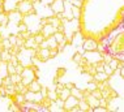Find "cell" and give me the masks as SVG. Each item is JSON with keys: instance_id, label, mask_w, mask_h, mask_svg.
Returning a JSON list of instances; mask_svg holds the SVG:
<instances>
[{"instance_id": "cell-1", "label": "cell", "mask_w": 124, "mask_h": 112, "mask_svg": "<svg viewBox=\"0 0 124 112\" xmlns=\"http://www.w3.org/2000/svg\"><path fill=\"white\" fill-rule=\"evenodd\" d=\"M33 8H34V7H33V3L29 1V0H20L17 3V5H16V9H17L22 16H26Z\"/></svg>"}, {"instance_id": "cell-2", "label": "cell", "mask_w": 124, "mask_h": 112, "mask_svg": "<svg viewBox=\"0 0 124 112\" xmlns=\"http://www.w3.org/2000/svg\"><path fill=\"white\" fill-rule=\"evenodd\" d=\"M82 55H84V57H85L89 63H92V64L99 61V60H102V53L98 52L97 50H94V51H85Z\"/></svg>"}, {"instance_id": "cell-3", "label": "cell", "mask_w": 124, "mask_h": 112, "mask_svg": "<svg viewBox=\"0 0 124 112\" xmlns=\"http://www.w3.org/2000/svg\"><path fill=\"white\" fill-rule=\"evenodd\" d=\"M7 16H8V20H9V23H16L17 25L18 22H21L24 20V16L20 13L17 9H13V11H8L5 12Z\"/></svg>"}, {"instance_id": "cell-4", "label": "cell", "mask_w": 124, "mask_h": 112, "mask_svg": "<svg viewBox=\"0 0 124 112\" xmlns=\"http://www.w3.org/2000/svg\"><path fill=\"white\" fill-rule=\"evenodd\" d=\"M25 95V100L26 102H30V103H39L42 99V94L41 91H37V93H33V91H26V93L24 94Z\"/></svg>"}, {"instance_id": "cell-5", "label": "cell", "mask_w": 124, "mask_h": 112, "mask_svg": "<svg viewBox=\"0 0 124 112\" xmlns=\"http://www.w3.org/2000/svg\"><path fill=\"white\" fill-rule=\"evenodd\" d=\"M78 104V99L75 97H72V95H69L67 99L64 100V104H63V108H64V112H69L71 111V108L72 107H75Z\"/></svg>"}, {"instance_id": "cell-6", "label": "cell", "mask_w": 124, "mask_h": 112, "mask_svg": "<svg viewBox=\"0 0 124 112\" xmlns=\"http://www.w3.org/2000/svg\"><path fill=\"white\" fill-rule=\"evenodd\" d=\"M35 56L38 57V60L41 63H46L50 60V48H39L37 51Z\"/></svg>"}, {"instance_id": "cell-7", "label": "cell", "mask_w": 124, "mask_h": 112, "mask_svg": "<svg viewBox=\"0 0 124 112\" xmlns=\"http://www.w3.org/2000/svg\"><path fill=\"white\" fill-rule=\"evenodd\" d=\"M50 7H51L54 13H63V11H64V0H52Z\"/></svg>"}, {"instance_id": "cell-8", "label": "cell", "mask_w": 124, "mask_h": 112, "mask_svg": "<svg viewBox=\"0 0 124 112\" xmlns=\"http://www.w3.org/2000/svg\"><path fill=\"white\" fill-rule=\"evenodd\" d=\"M55 31H56V28H54L51 23H46V25H43L42 29H41V33L43 34L45 38H48V37L54 35V33H55Z\"/></svg>"}, {"instance_id": "cell-9", "label": "cell", "mask_w": 124, "mask_h": 112, "mask_svg": "<svg viewBox=\"0 0 124 112\" xmlns=\"http://www.w3.org/2000/svg\"><path fill=\"white\" fill-rule=\"evenodd\" d=\"M82 47L85 51H94L97 50V42L93 38H86V39H84Z\"/></svg>"}, {"instance_id": "cell-10", "label": "cell", "mask_w": 124, "mask_h": 112, "mask_svg": "<svg viewBox=\"0 0 124 112\" xmlns=\"http://www.w3.org/2000/svg\"><path fill=\"white\" fill-rule=\"evenodd\" d=\"M24 47H25V48H34V50H37V51L39 50V45H37V43H35V40H34V38H33V37H30V38L25 39Z\"/></svg>"}, {"instance_id": "cell-11", "label": "cell", "mask_w": 124, "mask_h": 112, "mask_svg": "<svg viewBox=\"0 0 124 112\" xmlns=\"http://www.w3.org/2000/svg\"><path fill=\"white\" fill-rule=\"evenodd\" d=\"M78 107L81 112H93V108L88 104V102L85 99H80L78 100Z\"/></svg>"}, {"instance_id": "cell-12", "label": "cell", "mask_w": 124, "mask_h": 112, "mask_svg": "<svg viewBox=\"0 0 124 112\" xmlns=\"http://www.w3.org/2000/svg\"><path fill=\"white\" fill-rule=\"evenodd\" d=\"M84 99H85L86 102H88V104L90 107L93 108V110H94L95 107H98L99 106V99H97V98H94L92 95V94H90V95H88L86 98H84Z\"/></svg>"}, {"instance_id": "cell-13", "label": "cell", "mask_w": 124, "mask_h": 112, "mask_svg": "<svg viewBox=\"0 0 124 112\" xmlns=\"http://www.w3.org/2000/svg\"><path fill=\"white\" fill-rule=\"evenodd\" d=\"M94 81H106V80H110V76H107V74L105 73V72H97L94 76Z\"/></svg>"}, {"instance_id": "cell-14", "label": "cell", "mask_w": 124, "mask_h": 112, "mask_svg": "<svg viewBox=\"0 0 124 112\" xmlns=\"http://www.w3.org/2000/svg\"><path fill=\"white\" fill-rule=\"evenodd\" d=\"M7 63L8 61L0 60V78H3V77H5V76H9L8 70H7Z\"/></svg>"}, {"instance_id": "cell-15", "label": "cell", "mask_w": 124, "mask_h": 112, "mask_svg": "<svg viewBox=\"0 0 124 112\" xmlns=\"http://www.w3.org/2000/svg\"><path fill=\"white\" fill-rule=\"evenodd\" d=\"M71 95L72 97H75V98H77V99H82V90L81 89H78L77 86H75V87H72L71 89Z\"/></svg>"}, {"instance_id": "cell-16", "label": "cell", "mask_w": 124, "mask_h": 112, "mask_svg": "<svg viewBox=\"0 0 124 112\" xmlns=\"http://www.w3.org/2000/svg\"><path fill=\"white\" fill-rule=\"evenodd\" d=\"M11 56H12V53L9 52V50H3L1 52H0V59H1L3 61H9V60H11Z\"/></svg>"}, {"instance_id": "cell-17", "label": "cell", "mask_w": 124, "mask_h": 112, "mask_svg": "<svg viewBox=\"0 0 124 112\" xmlns=\"http://www.w3.org/2000/svg\"><path fill=\"white\" fill-rule=\"evenodd\" d=\"M71 11H72L73 17H75V18H77V20L80 18V16H81V13H82L81 8H78V7H76V5H71Z\"/></svg>"}, {"instance_id": "cell-18", "label": "cell", "mask_w": 124, "mask_h": 112, "mask_svg": "<svg viewBox=\"0 0 124 112\" xmlns=\"http://www.w3.org/2000/svg\"><path fill=\"white\" fill-rule=\"evenodd\" d=\"M69 95H71V90L69 89H67V87H64V89H63L62 91H60V94H59V98L60 99H62L63 102H64L67 98H68Z\"/></svg>"}, {"instance_id": "cell-19", "label": "cell", "mask_w": 124, "mask_h": 112, "mask_svg": "<svg viewBox=\"0 0 124 112\" xmlns=\"http://www.w3.org/2000/svg\"><path fill=\"white\" fill-rule=\"evenodd\" d=\"M46 40H47L48 48H55V47H58V42H56V39L54 38V35L48 37V38H46Z\"/></svg>"}, {"instance_id": "cell-20", "label": "cell", "mask_w": 124, "mask_h": 112, "mask_svg": "<svg viewBox=\"0 0 124 112\" xmlns=\"http://www.w3.org/2000/svg\"><path fill=\"white\" fill-rule=\"evenodd\" d=\"M54 38L56 39L58 43H60V42H63V40H65V35L63 31H55L54 33Z\"/></svg>"}, {"instance_id": "cell-21", "label": "cell", "mask_w": 124, "mask_h": 112, "mask_svg": "<svg viewBox=\"0 0 124 112\" xmlns=\"http://www.w3.org/2000/svg\"><path fill=\"white\" fill-rule=\"evenodd\" d=\"M82 57H84L82 53H80V52H75V53L72 55V61L77 65V64H80V61L82 60Z\"/></svg>"}, {"instance_id": "cell-22", "label": "cell", "mask_w": 124, "mask_h": 112, "mask_svg": "<svg viewBox=\"0 0 124 112\" xmlns=\"http://www.w3.org/2000/svg\"><path fill=\"white\" fill-rule=\"evenodd\" d=\"M65 74H67V69H65L64 67H59L58 69H56V73H55V76H56V77H59L60 80H62L63 77L65 76Z\"/></svg>"}, {"instance_id": "cell-23", "label": "cell", "mask_w": 124, "mask_h": 112, "mask_svg": "<svg viewBox=\"0 0 124 112\" xmlns=\"http://www.w3.org/2000/svg\"><path fill=\"white\" fill-rule=\"evenodd\" d=\"M9 77H11V80H12V83H18V82H21V80H22V77H21V74H18V73H13V74H9Z\"/></svg>"}, {"instance_id": "cell-24", "label": "cell", "mask_w": 124, "mask_h": 112, "mask_svg": "<svg viewBox=\"0 0 124 112\" xmlns=\"http://www.w3.org/2000/svg\"><path fill=\"white\" fill-rule=\"evenodd\" d=\"M0 42H1V46H3V48H4V50H11L12 45H11V42H9V39H8V38L1 39Z\"/></svg>"}, {"instance_id": "cell-25", "label": "cell", "mask_w": 124, "mask_h": 112, "mask_svg": "<svg viewBox=\"0 0 124 112\" xmlns=\"http://www.w3.org/2000/svg\"><path fill=\"white\" fill-rule=\"evenodd\" d=\"M47 97L50 98V99H51V100H56V99H58V98H59V95H58V93H56V91L55 90H50L48 89V93H47Z\"/></svg>"}, {"instance_id": "cell-26", "label": "cell", "mask_w": 124, "mask_h": 112, "mask_svg": "<svg viewBox=\"0 0 124 112\" xmlns=\"http://www.w3.org/2000/svg\"><path fill=\"white\" fill-rule=\"evenodd\" d=\"M7 70H8V74H13V73H16V67L13 65L12 63H7Z\"/></svg>"}, {"instance_id": "cell-27", "label": "cell", "mask_w": 124, "mask_h": 112, "mask_svg": "<svg viewBox=\"0 0 124 112\" xmlns=\"http://www.w3.org/2000/svg\"><path fill=\"white\" fill-rule=\"evenodd\" d=\"M92 95L94 98H97V99H101V98H102V90H99L98 87H97V89H94L92 91Z\"/></svg>"}, {"instance_id": "cell-28", "label": "cell", "mask_w": 124, "mask_h": 112, "mask_svg": "<svg viewBox=\"0 0 124 112\" xmlns=\"http://www.w3.org/2000/svg\"><path fill=\"white\" fill-rule=\"evenodd\" d=\"M60 53H59V51H58V48H50V59H55L56 56H59Z\"/></svg>"}, {"instance_id": "cell-29", "label": "cell", "mask_w": 124, "mask_h": 112, "mask_svg": "<svg viewBox=\"0 0 124 112\" xmlns=\"http://www.w3.org/2000/svg\"><path fill=\"white\" fill-rule=\"evenodd\" d=\"M103 72H105L107 76L111 77V76H112V73H114V70L111 69V67H110L108 64H105V69H103Z\"/></svg>"}, {"instance_id": "cell-30", "label": "cell", "mask_w": 124, "mask_h": 112, "mask_svg": "<svg viewBox=\"0 0 124 112\" xmlns=\"http://www.w3.org/2000/svg\"><path fill=\"white\" fill-rule=\"evenodd\" d=\"M8 39H9V42H11V45L15 46L16 42H17V35H16V34H11V35L8 37Z\"/></svg>"}, {"instance_id": "cell-31", "label": "cell", "mask_w": 124, "mask_h": 112, "mask_svg": "<svg viewBox=\"0 0 124 112\" xmlns=\"http://www.w3.org/2000/svg\"><path fill=\"white\" fill-rule=\"evenodd\" d=\"M41 94H42V97H47V93H48V86H45V85H42L41 86Z\"/></svg>"}, {"instance_id": "cell-32", "label": "cell", "mask_w": 124, "mask_h": 112, "mask_svg": "<svg viewBox=\"0 0 124 112\" xmlns=\"http://www.w3.org/2000/svg\"><path fill=\"white\" fill-rule=\"evenodd\" d=\"M107 104H108L107 99H105V98H101V99H99V106H101V107L106 108V107H107ZM106 111H107V110H106Z\"/></svg>"}, {"instance_id": "cell-33", "label": "cell", "mask_w": 124, "mask_h": 112, "mask_svg": "<svg viewBox=\"0 0 124 112\" xmlns=\"http://www.w3.org/2000/svg\"><path fill=\"white\" fill-rule=\"evenodd\" d=\"M24 65H22V64H17V65H16V73H18V74H21L22 73V70H24Z\"/></svg>"}, {"instance_id": "cell-34", "label": "cell", "mask_w": 124, "mask_h": 112, "mask_svg": "<svg viewBox=\"0 0 124 112\" xmlns=\"http://www.w3.org/2000/svg\"><path fill=\"white\" fill-rule=\"evenodd\" d=\"M72 5H76V7H78V8H81L82 7V0H73Z\"/></svg>"}, {"instance_id": "cell-35", "label": "cell", "mask_w": 124, "mask_h": 112, "mask_svg": "<svg viewBox=\"0 0 124 112\" xmlns=\"http://www.w3.org/2000/svg\"><path fill=\"white\" fill-rule=\"evenodd\" d=\"M93 112H107V111H106V108H103V107L98 106V107H95L94 110H93Z\"/></svg>"}, {"instance_id": "cell-36", "label": "cell", "mask_w": 124, "mask_h": 112, "mask_svg": "<svg viewBox=\"0 0 124 112\" xmlns=\"http://www.w3.org/2000/svg\"><path fill=\"white\" fill-rule=\"evenodd\" d=\"M39 48H48V45H47V40H43L42 43H39Z\"/></svg>"}, {"instance_id": "cell-37", "label": "cell", "mask_w": 124, "mask_h": 112, "mask_svg": "<svg viewBox=\"0 0 124 112\" xmlns=\"http://www.w3.org/2000/svg\"><path fill=\"white\" fill-rule=\"evenodd\" d=\"M64 86L67 87V89L71 90L72 87H75V86H76V83H73V82H67V83H64Z\"/></svg>"}, {"instance_id": "cell-38", "label": "cell", "mask_w": 124, "mask_h": 112, "mask_svg": "<svg viewBox=\"0 0 124 112\" xmlns=\"http://www.w3.org/2000/svg\"><path fill=\"white\" fill-rule=\"evenodd\" d=\"M69 112H81L80 111V107H78V104H77V106H75V107H72L71 108V111Z\"/></svg>"}, {"instance_id": "cell-39", "label": "cell", "mask_w": 124, "mask_h": 112, "mask_svg": "<svg viewBox=\"0 0 124 112\" xmlns=\"http://www.w3.org/2000/svg\"><path fill=\"white\" fill-rule=\"evenodd\" d=\"M4 5V1H1V0H0V7H3Z\"/></svg>"}, {"instance_id": "cell-40", "label": "cell", "mask_w": 124, "mask_h": 112, "mask_svg": "<svg viewBox=\"0 0 124 112\" xmlns=\"http://www.w3.org/2000/svg\"><path fill=\"white\" fill-rule=\"evenodd\" d=\"M1 1H4V0H1Z\"/></svg>"}]
</instances>
